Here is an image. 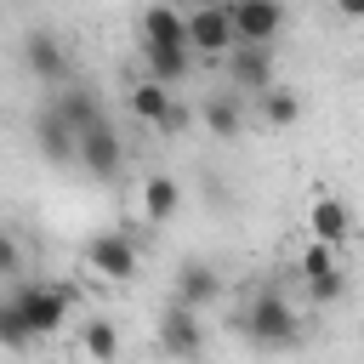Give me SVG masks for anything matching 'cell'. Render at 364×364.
Returning a JSON list of instances; mask_svg holds the SVG:
<instances>
[{
  "label": "cell",
  "instance_id": "10",
  "mask_svg": "<svg viewBox=\"0 0 364 364\" xmlns=\"http://www.w3.org/2000/svg\"><path fill=\"white\" fill-rule=\"evenodd\" d=\"M222 68H228V91H256L262 97L273 85V46H228Z\"/></svg>",
  "mask_w": 364,
  "mask_h": 364
},
{
  "label": "cell",
  "instance_id": "2",
  "mask_svg": "<svg viewBox=\"0 0 364 364\" xmlns=\"http://www.w3.org/2000/svg\"><path fill=\"white\" fill-rule=\"evenodd\" d=\"M11 301H17L23 324H28L34 341H40V336H57V330L68 324V301H74V290H68V284H46V279H17Z\"/></svg>",
  "mask_w": 364,
  "mask_h": 364
},
{
  "label": "cell",
  "instance_id": "7",
  "mask_svg": "<svg viewBox=\"0 0 364 364\" xmlns=\"http://www.w3.org/2000/svg\"><path fill=\"white\" fill-rule=\"evenodd\" d=\"M23 68L46 85V91H63L74 80V63H68V46L51 34V28H28L23 34Z\"/></svg>",
  "mask_w": 364,
  "mask_h": 364
},
{
  "label": "cell",
  "instance_id": "12",
  "mask_svg": "<svg viewBox=\"0 0 364 364\" xmlns=\"http://www.w3.org/2000/svg\"><path fill=\"white\" fill-rule=\"evenodd\" d=\"M34 148L46 154V165H74V125L51 102L34 114Z\"/></svg>",
  "mask_w": 364,
  "mask_h": 364
},
{
  "label": "cell",
  "instance_id": "11",
  "mask_svg": "<svg viewBox=\"0 0 364 364\" xmlns=\"http://www.w3.org/2000/svg\"><path fill=\"white\" fill-rule=\"evenodd\" d=\"M307 228H313V239L318 245H347L353 239V210H347V199H336V193H313V205H307Z\"/></svg>",
  "mask_w": 364,
  "mask_h": 364
},
{
  "label": "cell",
  "instance_id": "8",
  "mask_svg": "<svg viewBox=\"0 0 364 364\" xmlns=\"http://www.w3.org/2000/svg\"><path fill=\"white\" fill-rule=\"evenodd\" d=\"M171 301H176V307H188V313L216 307V301H222V273H216L210 262L188 256V262L176 267V279H171Z\"/></svg>",
  "mask_w": 364,
  "mask_h": 364
},
{
  "label": "cell",
  "instance_id": "22",
  "mask_svg": "<svg viewBox=\"0 0 364 364\" xmlns=\"http://www.w3.org/2000/svg\"><path fill=\"white\" fill-rule=\"evenodd\" d=\"M0 347H6V353H23V347H34V330L23 324V313H17V301H11V296L0 301Z\"/></svg>",
  "mask_w": 364,
  "mask_h": 364
},
{
  "label": "cell",
  "instance_id": "18",
  "mask_svg": "<svg viewBox=\"0 0 364 364\" xmlns=\"http://www.w3.org/2000/svg\"><path fill=\"white\" fill-rule=\"evenodd\" d=\"M51 108H57V114H63V119H68V125H74V131H85V125H91V119H102V102H97V97H91V85H63V91H57V102H51Z\"/></svg>",
  "mask_w": 364,
  "mask_h": 364
},
{
  "label": "cell",
  "instance_id": "5",
  "mask_svg": "<svg viewBox=\"0 0 364 364\" xmlns=\"http://www.w3.org/2000/svg\"><path fill=\"white\" fill-rule=\"evenodd\" d=\"M182 17H188V51L222 63L228 46H233V6H228V0H205V6L182 11Z\"/></svg>",
  "mask_w": 364,
  "mask_h": 364
},
{
  "label": "cell",
  "instance_id": "4",
  "mask_svg": "<svg viewBox=\"0 0 364 364\" xmlns=\"http://www.w3.org/2000/svg\"><path fill=\"white\" fill-rule=\"evenodd\" d=\"M74 165H80V171H91L97 182L119 176V165H125V142H119V131H114V119H108V114H102V119H91L85 131H74Z\"/></svg>",
  "mask_w": 364,
  "mask_h": 364
},
{
  "label": "cell",
  "instance_id": "20",
  "mask_svg": "<svg viewBox=\"0 0 364 364\" xmlns=\"http://www.w3.org/2000/svg\"><path fill=\"white\" fill-rule=\"evenodd\" d=\"M301 284H307V301H313V307H336V301L347 296V273H341V262H336V267H318V273H307Z\"/></svg>",
  "mask_w": 364,
  "mask_h": 364
},
{
  "label": "cell",
  "instance_id": "26",
  "mask_svg": "<svg viewBox=\"0 0 364 364\" xmlns=\"http://www.w3.org/2000/svg\"><path fill=\"white\" fill-rule=\"evenodd\" d=\"M228 6H233V0H228Z\"/></svg>",
  "mask_w": 364,
  "mask_h": 364
},
{
  "label": "cell",
  "instance_id": "15",
  "mask_svg": "<svg viewBox=\"0 0 364 364\" xmlns=\"http://www.w3.org/2000/svg\"><path fill=\"white\" fill-rule=\"evenodd\" d=\"M199 119H205V131L210 136H239L245 131V108H239V91H210L205 102H199Z\"/></svg>",
  "mask_w": 364,
  "mask_h": 364
},
{
  "label": "cell",
  "instance_id": "3",
  "mask_svg": "<svg viewBox=\"0 0 364 364\" xmlns=\"http://www.w3.org/2000/svg\"><path fill=\"white\" fill-rule=\"evenodd\" d=\"M85 267L102 273L108 284H131L136 267H142V250H136V233L131 228H108L97 239H85Z\"/></svg>",
  "mask_w": 364,
  "mask_h": 364
},
{
  "label": "cell",
  "instance_id": "14",
  "mask_svg": "<svg viewBox=\"0 0 364 364\" xmlns=\"http://www.w3.org/2000/svg\"><path fill=\"white\" fill-rule=\"evenodd\" d=\"M136 57H142L154 85H176V80L193 74V51L188 46H136Z\"/></svg>",
  "mask_w": 364,
  "mask_h": 364
},
{
  "label": "cell",
  "instance_id": "16",
  "mask_svg": "<svg viewBox=\"0 0 364 364\" xmlns=\"http://www.w3.org/2000/svg\"><path fill=\"white\" fill-rule=\"evenodd\" d=\"M176 210H182V182H176L171 171L142 176V216H148V222H171Z\"/></svg>",
  "mask_w": 364,
  "mask_h": 364
},
{
  "label": "cell",
  "instance_id": "23",
  "mask_svg": "<svg viewBox=\"0 0 364 364\" xmlns=\"http://www.w3.org/2000/svg\"><path fill=\"white\" fill-rule=\"evenodd\" d=\"M23 267H28V256H23V239L11 233V228H0V279H23Z\"/></svg>",
  "mask_w": 364,
  "mask_h": 364
},
{
  "label": "cell",
  "instance_id": "17",
  "mask_svg": "<svg viewBox=\"0 0 364 364\" xmlns=\"http://www.w3.org/2000/svg\"><path fill=\"white\" fill-rule=\"evenodd\" d=\"M80 347H85L91 364H114V358H119V330H114V318L91 313V318L80 324Z\"/></svg>",
  "mask_w": 364,
  "mask_h": 364
},
{
  "label": "cell",
  "instance_id": "25",
  "mask_svg": "<svg viewBox=\"0 0 364 364\" xmlns=\"http://www.w3.org/2000/svg\"><path fill=\"white\" fill-rule=\"evenodd\" d=\"M336 11H341L347 23H364V0H336Z\"/></svg>",
  "mask_w": 364,
  "mask_h": 364
},
{
  "label": "cell",
  "instance_id": "9",
  "mask_svg": "<svg viewBox=\"0 0 364 364\" xmlns=\"http://www.w3.org/2000/svg\"><path fill=\"white\" fill-rule=\"evenodd\" d=\"M284 28V0H233V46H273Z\"/></svg>",
  "mask_w": 364,
  "mask_h": 364
},
{
  "label": "cell",
  "instance_id": "1",
  "mask_svg": "<svg viewBox=\"0 0 364 364\" xmlns=\"http://www.w3.org/2000/svg\"><path fill=\"white\" fill-rule=\"evenodd\" d=\"M233 330H239L250 347H262V353H284V347L301 341V318H296V307H290V296H284L279 284H262V290L233 313Z\"/></svg>",
  "mask_w": 364,
  "mask_h": 364
},
{
  "label": "cell",
  "instance_id": "13",
  "mask_svg": "<svg viewBox=\"0 0 364 364\" xmlns=\"http://www.w3.org/2000/svg\"><path fill=\"white\" fill-rule=\"evenodd\" d=\"M136 34H142V46H188V17H182L171 0H154V6L142 11Z\"/></svg>",
  "mask_w": 364,
  "mask_h": 364
},
{
  "label": "cell",
  "instance_id": "6",
  "mask_svg": "<svg viewBox=\"0 0 364 364\" xmlns=\"http://www.w3.org/2000/svg\"><path fill=\"white\" fill-rule=\"evenodd\" d=\"M154 341H159V353H165L171 364H199V358H205V324H199V313H188V307H176V301L159 313Z\"/></svg>",
  "mask_w": 364,
  "mask_h": 364
},
{
  "label": "cell",
  "instance_id": "21",
  "mask_svg": "<svg viewBox=\"0 0 364 364\" xmlns=\"http://www.w3.org/2000/svg\"><path fill=\"white\" fill-rule=\"evenodd\" d=\"M165 108H171V91H165V85L142 80V85L131 91V114H136L142 125H159V119H165Z\"/></svg>",
  "mask_w": 364,
  "mask_h": 364
},
{
  "label": "cell",
  "instance_id": "24",
  "mask_svg": "<svg viewBox=\"0 0 364 364\" xmlns=\"http://www.w3.org/2000/svg\"><path fill=\"white\" fill-rule=\"evenodd\" d=\"M188 119H193V114H188V102H176V97H171V108H165L159 131H188Z\"/></svg>",
  "mask_w": 364,
  "mask_h": 364
},
{
  "label": "cell",
  "instance_id": "19",
  "mask_svg": "<svg viewBox=\"0 0 364 364\" xmlns=\"http://www.w3.org/2000/svg\"><path fill=\"white\" fill-rule=\"evenodd\" d=\"M262 119H267L273 131L296 125V119H301V97H296L290 85H267V91H262Z\"/></svg>",
  "mask_w": 364,
  "mask_h": 364
}]
</instances>
